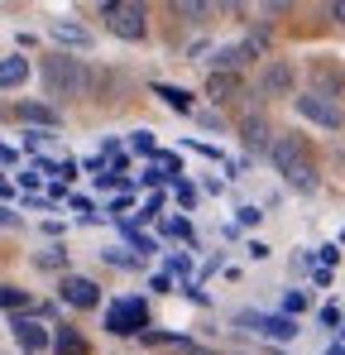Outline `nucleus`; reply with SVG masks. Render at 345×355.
Listing matches in <instances>:
<instances>
[{
    "label": "nucleus",
    "mask_w": 345,
    "mask_h": 355,
    "mask_svg": "<svg viewBox=\"0 0 345 355\" xmlns=\"http://www.w3.org/2000/svg\"><path fill=\"white\" fill-rule=\"evenodd\" d=\"M274 164H278V173L292 192H317V164H312V154H307V144L302 139H274Z\"/></svg>",
    "instance_id": "f257e3e1"
},
{
    "label": "nucleus",
    "mask_w": 345,
    "mask_h": 355,
    "mask_svg": "<svg viewBox=\"0 0 345 355\" xmlns=\"http://www.w3.org/2000/svg\"><path fill=\"white\" fill-rule=\"evenodd\" d=\"M44 87H48V96H87L91 72L77 58H44Z\"/></svg>",
    "instance_id": "f03ea898"
},
{
    "label": "nucleus",
    "mask_w": 345,
    "mask_h": 355,
    "mask_svg": "<svg viewBox=\"0 0 345 355\" xmlns=\"http://www.w3.org/2000/svg\"><path fill=\"white\" fill-rule=\"evenodd\" d=\"M101 19H106V29H111L115 39H125V44L144 39V5H134V0H106Z\"/></svg>",
    "instance_id": "7ed1b4c3"
},
{
    "label": "nucleus",
    "mask_w": 345,
    "mask_h": 355,
    "mask_svg": "<svg viewBox=\"0 0 345 355\" xmlns=\"http://www.w3.org/2000/svg\"><path fill=\"white\" fill-rule=\"evenodd\" d=\"M292 106H297L302 120H312L321 130H341L345 125V106L336 96H326V92H302V96H292Z\"/></svg>",
    "instance_id": "20e7f679"
},
{
    "label": "nucleus",
    "mask_w": 345,
    "mask_h": 355,
    "mask_svg": "<svg viewBox=\"0 0 345 355\" xmlns=\"http://www.w3.org/2000/svg\"><path fill=\"white\" fill-rule=\"evenodd\" d=\"M144 327H149V307L139 297H120L106 307V331L111 336H134V331L144 336Z\"/></svg>",
    "instance_id": "39448f33"
},
{
    "label": "nucleus",
    "mask_w": 345,
    "mask_h": 355,
    "mask_svg": "<svg viewBox=\"0 0 345 355\" xmlns=\"http://www.w3.org/2000/svg\"><path fill=\"white\" fill-rule=\"evenodd\" d=\"M235 322H240V331H259V336H274V341H292V336H297L292 317H269V312H240Z\"/></svg>",
    "instance_id": "423d86ee"
},
{
    "label": "nucleus",
    "mask_w": 345,
    "mask_h": 355,
    "mask_svg": "<svg viewBox=\"0 0 345 355\" xmlns=\"http://www.w3.org/2000/svg\"><path fill=\"white\" fill-rule=\"evenodd\" d=\"M57 297H62V302H72V307H96V302H101V288H96L91 279H82V274H62Z\"/></svg>",
    "instance_id": "0eeeda50"
},
{
    "label": "nucleus",
    "mask_w": 345,
    "mask_h": 355,
    "mask_svg": "<svg viewBox=\"0 0 345 355\" xmlns=\"http://www.w3.org/2000/svg\"><path fill=\"white\" fill-rule=\"evenodd\" d=\"M10 331H15V346H19L24 355L48 351V331H44V322H34V317H15Z\"/></svg>",
    "instance_id": "6e6552de"
},
{
    "label": "nucleus",
    "mask_w": 345,
    "mask_h": 355,
    "mask_svg": "<svg viewBox=\"0 0 345 355\" xmlns=\"http://www.w3.org/2000/svg\"><path fill=\"white\" fill-rule=\"evenodd\" d=\"M259 92L264 96H292V67L288 62H269L259 72Z\"/></svg>",
    "instance_id": "1a4fd4ad"
},
{
    "label": "nucleus",
    "mask_w": 345,
    "mask_h": 355,
    "mask_svg": "<svg viewBox=\"0 0 345 355\" xmlns=\"http://www.w3.org/2000/svg\"><path fill=\"white\" fill-rule=\"evenodd\" d=\"M240 139H245V149H254V154L274 149V139H269V120H264V116H245V125H240Z\"/></svg>",
    "instance_id": "9d476101"
},
{
    "label": "nucleus",
    "mask_w": 345,
    "mask_h": 355,
    "mask_svg": "<svg viewBox=\"0 0 345 355\" xmlns=\"http://www.w3.org/2000/svg\"><path fill=\"white\" fill-rule=\"evenodd\" d=\"M48 34H53L57 44H67V49H91V29H82V24H72V19H53Z\"/></svg>",
    "instance_id": "9b49d317"
},
{
    "label": "nucleus",
    "mask_w": 345,
    "mask_h": 355,
    "mask_svg": "<svg viewBox=\"0 0 345 355\" xmlns=\"http://www.w3.org/2000/svg\"><path fill=\"white\" fill-rule=\"evenodd\" d=\"M240 92H245V82L235 72H211V82H206V96H216V101H235Z\"/></svg>",
    "instance_id": "f8f14e48"
},
{
    "label": "nucleus",
    "mask_w": 345,
    "mask_h": 355,
    "mask_svg": "<svg viewBox=\"0 0 345 355\" xmlns=\"http://www.w3.org/2000/svg\"><path fill=\"white\" fill-rule=\"evenodd\" d=\"M154 96H159L168 111H182V116L192 111V92H182V87H168V82H159V87H154Z\"/></svg>",
    "instance_id": "ddd939ff"
},
{
    "label": "nucleus",
    "mask_w": 345,
    "mask_h": 355,
    "mask_svg": "<svg viewBox=\"0 0 345 355\" xmlns=\"http://www.w3.org/2000/svg\"><path fill=\"white\" fill-rule=\"evenodd\" d=\"M24 77H29L24 58H0V87H24Z\"/></svg>",
    "instance_id": "4468645a"
},
{
    "label": "nucleus",
    "mask_w": 345,
    "mask_h": 355,
    "mask_svg": "<svg viewBox=\"0 0 345 355\" xmlns=\"http://www.w3.org/2000/svg\"><path fill=\"white\" fill-rule=\"evenodd\" d=\"M53 351H57V355H87V341H82V336H77L72 327H57Z\"/></svg>",
    "instance_id": "2eb2a0df"
},
{
    "label": "nucleus",
    "mask_w": 345,
    "mask_h": 355,
    "mask_svg": "<svg viewBox=\"0 0 345 355\" xmlns=\"http://www.w3.org/2000/svg\"><path fill=\"white\" fill-rule=\"evenodd\" d=\"M19 120H34V125L53 130V125H57V111H53V106H39V101H24V106H19Z\"/></svg>",
    "instance_id": "dca6fc26"
},
{
    "label": "nucleus",
    "mask_w": 345,
    "mask_h": 355,
    "mask_svg": "<svg viewBox=\"0 0 345 355\" xmlns=\"http://www.w3.org/2000/svg\"><path fill=\"white\" fill-rule=\"evenodd\" d=\"M29 297H24V288H10V284H0V312H15V307H24Z\"/></svg>",
    "instance_id": "f3484780"
},
{
    "label": "nucleus",
    "mask_w": 345,
    "mask_h": 355,
    "mask_svg": "<svg viewBox=\"0 0 345 355\" xmlns=\"http://www.w3.org/2000/svg\"><path fill=\"white\" fill-rule=\"evenodd\" d=\"M172 351H177V355H216L211 346H202V341H187V336H172Z\"/></svg>",
    "instance_id": "a211bd4d"
},
{
    "label": "nucleus",
    "mask_w": 345,
    "mask_h": 355,
    "mask_svg": "<svg viewBox=\"0 0 345 355\" xmlns=\"http://www.w3.org/2000/svg\"><path fill=\"white\" fill-rule=\"evenodd\" d=\"M130 144H134L139 154H154V159H159V144H154V135H149V130H134V135H130Z\"/></svg>",
    "instance_id": "6ab92c4d"
},
{
    "label": "nucleus",
    "mask_w": 345,
    "mask_h": 355,
    "mask_svg": "<svg viewBox=\"0 0 345 355\" xmlns=\"http://www.w3.org/2000/svg\"><path fill=\"white\" fill-rule=\"evenodd\" d=\"M39 168H44V173H53V178H72V173H77V164H72V159H62V164H39Z\"/></svg>",
    "instance_id": "aec40b11"
},
{
    "label": "nucleus",
    "mask_w": 345,
    "mask_h": 355,
    "mask_svg": "<svg viewBox=\"0 0 345 355\" xmlns=\"http://www.w3.org/2000/svg\"><path fill=\"white\" fill-rule=\"evenodd\" d=\"M211 5H192V0H182V5H172V15H187V19H197V15H206Z\"/></svg>",
    "instance_id": "412c9836"
},
{
    "label": "nucleus",
    "mask_w": 345,
    "mask_h": 355,
    "mask_svg": "<svg viewBox=\"0 0 345 355\" xmlns=\"http://www.w3.org/2000/svg\"><path fill=\"white\" fill-rule=\"evenodd\" d=\"M163 231L177 236V240H192V226H187V221H163Z\"/></svg>",
    "instance_id": "4be33fe9"
},
{
    "label": "nucleus",
    "mask_w": 345,
    "mask_h": 355,
    "mask_svg": "<svg viewBox=\"0 0 345 355\" xmlns=\"http://www.w3.org/2000/svg\"><path fill=\"white\" fill-rule=\"evenodd\" d=\"M106 259H111V264H125V269H130V264H139L134 254H120V250H106Z\"/></svg>",
    "instance_id": "5701e85b"
},
{
    "label": "nucleus",
    "mask_w": 345,
    "mask_h": 355,
    "mask_svg": "<svg viewBox=\"0 0 345 355\" xmlns=\"http://www.w3.org/2000/svg\"><path fill=\"white\" fill-rule=\"evenodd\" d=\"M283 307H288V312H302V307H307V297H302V293H288Z\"/></svg>",
    "instance_id": "b1692460"
},
{
    "label": "nucleus",
    "mask_w": 345,
    "mask_h": 355,
    "mask_svg": "<svg viewBox=\"0 0 345 355\" xmlns=\"http://www.w3.org/2000/svg\"><path fill=\"white\" fill-rule=\"evenodd\" d=\"M331 19H341V24H345V0H336V5H331Z\"/></svg>",
    "instance_id": "393cba45"
},
{
    "label": "nucleus",
    "mask_w": 345,
    "mask_h": 355,
    "mask_svg": "<svg viewBox=\"0 0 345 355\" xmlns=\"http://www.w3.org/2000/svg\"><path fill=\"white\" fill-rule=\"evenodd\" d=\"M0 226H19V221H15V216H10V211L0 207Z\"/></svg>",
    "instance_id": "a878e982"
}]
</instances>
